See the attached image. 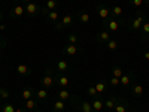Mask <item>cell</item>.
I'll list each match as a JSON object with an SVG mask.
<instances>
[{"label": "cell", "mask_w": 149, "mask_h": 112, "mask_svg": "<svg viewBox=\"0 0 149 112\" xmlns=\"http://www.w3.org/2000/svg\"><path fill=\"white\" fill-rule=\"evenodd\" d=\"M17 72H18V75L19 76H29V75H31V69L27 66V64H18L17 66Z\"/></svg>", "instance_id": "23"}, {"label": "cell", "mask_w": 149, "mask_h": 112, "mask_svg": "<svg viewBox=\"0 0 149 112\" xmlns=\"http://www.w3.org/2000/svg\"><path fill=\"white\" fill-rule=\"evenodd\" d=\"M55 84L60 87V88H67L70 85V79L66 73H57L55 75Z\"/></svg>", "instance_id": "9"}, {"label": "cell", "mask_w": 149, "mask_h": 112, "mask_svg": "<svg viewBox=\"0 0 149 112\" xmlns=\"http://www.w3.org/2000/svg\"><path fill=\"white\" fill-rule=\"evenodd\" d=\"M78 42H79V37L74 34V33H69V34H67V43L78 45Z\"/></svg>", "instance_id": "32"}, {"label": "cell", "mask_w": 149, "mask_h": 112, "mask_svg": "<svg viewBox=\"0 0 149 112\" xmlns=\"http://www.w3.org/2000/svg\"><path fill=\"white\" fill-rule=\"evenodd\" d=\"M78 21L82 22V24H88L90 22V15L86 14L85 10H79L78 12Z\"/></svg>", "instance_id": "29"}, {"label": "cell", "mask_w": 149, "mask_h": 112, "mask_svg": "<svg viewBox=\"0 0 149 112\" xmlns=\"http://www.w3.org/2000/svg\"><path fill=\"white\" fill-rule=\"evenodd\" d=\"M143 93H145L143 85L139 84V82H133V85H131V94H133L134 97H142Z\"/></svg>", "instance_id": "17"}, {"label": "cell", "mask_w": 149, "mask_h": 112, "mask_svg": "<svg viewBox=\"0 0 149 112\" xmlns=\"http://www.w3.org/2000/svg\"><path fill=\"white\" fill-rule=\"evenodd\" d=\"M34 93H36V90L33 88V87H26V88H22V93H21L22 100L26 102V100H29V99H31L34 96Z\"/></svg>", "instance_id": "22"}, {"label": "cell", "mask_w": 149, "mask_h": 112, "mask_svg": "<svg viewBox=\"0 0 149 112\" xmlns=\"http://www.w3.org/2000/svg\"><path fill=\"white\" fill-rule=\"evenodd\" d=\"M24 14H26V9H24L22 5H19V0H14V8L10 9L9 17L12 20H19V18H22Z\"/></svg>", "instance_id": "6"}, {"label": "cell", "mask_w": 149, "mask_h": 112, "mask_svg": "<svg viewBox=\"0 0 149 112\" xmlns=\"http://www.w3.org/2000/svg\"><path fill=\"white\" fill-rule=\"evenodd\" d=\"M110 18L121 20V18H122V8H121V6H113V8H110Z\"/></svg>", "instance_id": "25"}, {"label": "cell", "mask_w": 149, "mask_h": 112, "mask_svg": "<svg viewBox=\"0 0 149 112\" xmlns=\"http://www.w3.org/2000/svg\"><path fill=\"white\" fill-rule=\"evenodd\" d=\"M52 108H54L55 112H64V109H66V102H63V100H60V99H57V100L52 102Z\"/></svg>", "instance_id": "27"}, {"label": "cell", "mask_w": 149, "mask_h": 112, "mask_svg": "<svg viewBox=\"0 0 149 112\" xmlns=\"http://www.w3.org/2000/svg\"><path fill=\"white\" fill-rule=\"evenodd\" d=\"M45 15H46L48 21L51 22V24H54V26L60 21V14H58V10H48Z\"/></svg>", "instance_id": "20"}, {"label": "cell", "mask_w": 149, "mask_h": 112, "mask_svg": "<svg viewBox=\"0 0 149 112\" xmlns=\"http://www.w3.org/2000/svg\"><path fill=\"white\" fill-rule=\"evenodd\" d=\"M37 105H39V100H37L34 96H33L31 99H29V100L24 102V106H26L27 111H36V109H37Z\"/></svg>", "instance_id": "21"}, {"label": "cell", "mask_w": 149, "mask_h": 112, "mask_svg": "<svg viewBox=\"0 0 149 112\" xmlns=\"http://www.w3.org/2000/svg\"><path fill=\"white\" fill-rule=\"evenodd\" d=\"M91 106H93V111L94 112H102L103 108H104V100H102V96L94 97L93 102H91Z\"/></svg>", "instance_id": "13"}, {"label": "cell", "mask_w": 149, "mask_h": 112, "mask_svg": "<svg viewBox=\"0 0 149 112\" xmlns=\"http://www.w3.org/2000/svg\"><path fill=\"white\" fill-rule=\"evenodd\" d=\"M0 111H2V112H15V106L12 103H3Z\"/></svg>", "instance_id": "34"}, {"label": "cell", "mask_w": 149, "mask_h": 112, "mask_svg": "<svg viewBox=\"0 0 149 112\" xmlns=\"http://www.w3.org/2000/svg\"><path fill=\"white\" fill-rule=\"evenodd\" d=\"M58 6H60V2H58V0H46L45 8H42V14L45 15L48 10H57Z\"/></svg>", "instance_id": "16"}, {"label": "cell", "mask_w": 149, "mask_h": 112, "mask_svg": "<svg viewBox=\"0 0 149 112\" xmlns=\"http://www.w3.org/2000/svg\"><path fill=\"white\" fill-rule=\"evenodd\" d=\"M86 93H88V96L93 97V99L98 96V93H97V90H95V87H94V85H90L88 88H86Z\"/></svg>", "instance_id": "35"}, {"label": "cell", "mask_w": 149, "mask_h": 112, "mask_svg": "<svg viewBox=\"0 0 149 112\" xmlns=\"http://www.w3.org/2000/svg\"><path fill=\"white\" fill-rule=\"evenodd\" d=\"M2 102H3V100H2V99H0V105H2Z\"/></svg>", "instance_id": "46"}, {"label": "cell", "mask_w": 149, "mask_h": 112, "mask_svg": "<svg viewBox=\"0 0 149 112\" xmlns=\"http://www.w3.org/2000/svg\"><path fill=\"white\" fill-rule=\"evenodd\" d=\"M116 100H118V97H115V96L109 97L107 100H104V108H106L107 111H113V108H115V105H116Z\"/></svg>", "instance_id": "28"}, {"label": "cell", "mask_w": 149, "mask_h": 112, "mask_svg": "<svg viewBox=\"0 0 149 112\" xmlns=\"http://www.w3.org/2000/svg\"><path fill=\"white\" fill-rule=\"evenodd\" d=\"M0 21H3V12H2V9H0Z\"/></svg>", "instance_id": "43"}, {"label": "cell", "mask_w": 149, "mask_h": 112, "mask_svg": "<svg viewBox=\"0 0 149 112\" xmlns=\"http://www.w3.org/2000/svg\"><path fill=\"white\" fill-rule=\"evenodd\" d=\"M51 112H55V111H51Z\"/></svg>", "instance_id": "47"}, {"label": "cell", "mask_w": 149, "mask_h": 112, "mask_svg": "<svg viewBox=\"0 0 149 112\" xmlns=\"http://www.w3.org/2000/svg\"><path fill=\"white\" fill-rule=\"evenodd\" d=\"M125 22L122 18L121 20H115V18H107V20H104L103 21V27H104V30L106 32H109V33H116L119 29H121V26Z\"/></svg>", "instance_id": "4"}, {"label": "cell", "mask_w": 149, "mask_h": 112, "mask_svg": "<svg viewBox=\"0 0 149 112\" xmlns=\"http://www.w3.org/2000/svg\"><path fill=\"white\" fill-rule=\"evenodd\" d=\"M95 41H97L98 43H102V45H106V43L110 41V34H109V32H106V30L98 32V33L95 34Z\"/></svg>", "instance_id": "15"}, {"label": "cell", "mask_w": 149, "mask_h": 112, "mask_svg": "<svg viewBox=\"0 0 149 112\" xmlns=\"http://www.w3.org/2000/svg\"><path fill=\"white\" fill-rule=\"evenodd\" d=\"M106 48L109 49V51H116L118 49V42L115 39H110L107 43H106Z\"/></svg>", "instance_id": "33"}, {"label": "cell", "mask_w": 149, "mask_h": 112, "mask_svg": "<svg viewBox=\"0 0 149 112\" xmlns=\"http://www.w3.org/2000/svg\"><path fill=\"white\" fill-rule=\"evenodd\" d=\"M146 5H149V0H146Z\"/></svg>", "instance_id": "45"}, {"label": "cell", "mask_w": 149, "mask_h": 112, "mask_svg": "<svg viewBox=\"0 0 149 112\" xmlns=\"http://www.w3.org/2000/svg\"><path fill=\"white\" fill-rule=\"evenodd\" d=\"M72 96H73V94H72L67 88H60L58 93H57V97L60 99V100H63V102H70Z\"/></svg>", "instance_id": "18"}, {"label": "cell", "mask_w": 149, "mask_h": 112, "mask_svg": "<svg viewBox=\"0 0 149 112\" xmlns=\"http://www.w3.org/2000/svg\"><path fill=\"white\" fill-rule=\"evenodd\" d=\"M94 87H95V90H97L98 96H103V94L107 91V88H109V84H107L104 79H102V81H98Z\"/></svg>", "instance_id": "19"}, {"label": "cell", "mask_w": 149, "mask_h": 112, "mask_svg": "<svg viewBox=\"0 0 149 112\" xmlns=\"http://www.w3.org/2000/svg\"><path fill=\"white\" fill-rule=\"evenodd\" d=\"M9 97H10V93L6 88H0V99H2V100H6Z\"/></svg>", "instance_id": "36"}, {"label": "cell", "mask_w": 149, "mask_h": 112, "mask_svg": "<svg viewBox=\"0 0 149 112\" xmlns=\"http://www.w3.org/2000/svg\"><path fill=\"white\" fill-rule=\"evenodd\" d=\"M73 26H74V17L72 14H66L55 24V29L57 30H66V29H72Z\"/></svg>", "instance_id": "5"}, {"label": "cell", "mask_w": 149, "mask_h": 112, "mask_svg": "<svg viewBox=\"0 0 149 112\" xmlns=\"http://www.w3.org/2000/svg\"><path fill=\"white\" fill-rule=\"evenodd\" d=\"M97 15H98V18H100L102 21L107 20L110 17V8H107L103 3H98L97 5Z\"/></svg>", "instance_id": "10"}, {"label": "cell", "mask_w": 149, "mask_h": 112, "mask_svg": "<svg viewBox=\"0 0 149 112\" xmlns=\"http://www.w3.org/2000/svg\"><path fill=\"white\" fill-rule=\"evenodd\" d=\"M119 78H115V76H110V81H109V85L110 87H119Z\"/></svg>", "instance_id": "37"}, {"label": "cell", "mask_w": 149, "mask_h": 112, "mask_svg": "<svg viewBox=\"0 0 149 112\" xmlns=\"http://www.w3.org/2000/svg\"><path fill=\"white\" fill-rule=\"evenodd\" d=\"M139 33H140V37H142L143 42H148V41H149V15H148L146 21L142 24V27H140Z\"/></svg>", "instance_id": "12"}, {"label": "cell", "mask_w": 149, "mask_h": 112, "mask_svg": "<svg viewBox=\"0 0 149 112\" xmlns=\"http://www.w3.org/2000/svg\"><path fill=\"white\" fill-rule=\"evenodd\" d=\"M134 79V73L131 72V70H128V72H124V75L119 78V85H122V87H128L131 82H134L133 81Z\"/></svg>", "instance_id": "11"}, {"label": "cell", "mask_w": 149, "mask_h": 112, "mask_svg": "<svg viewBox=\"0 0 149 112\" xmlns=\"http://www.w3.org/2000/svg\"><path fill=\"white\" fill-rule=\"evenodd\" d=\"M0 112H2V111H0Z\"/></svg>", "instance_id": "48"}, {"label": "cell", "mask_w": 149, "mask_h": 112, "mask_svg": "<svg viewBox=\"0 0 149 112\" xmlns=\"http://www.w3.org/2000/svg\"><path fill=\"white\" fill-rule=\"evenodd\" d=\"M5 30H6V24L0 22V32H5Z\"/></svg>", "instance_id": "41"}, {"label": "cell", "mask_w": 149, "mask_h": 112, "mask_svg": "<svg viewBox=\"0 0 149 112\" xmlns=\"http://www.w3.org/2000/svg\"><path fill=\"white\" fill-rule=\"evenodd\" d=\"M40 84L46 90H51L52 87L55 85V76H54V69L52 67H46L45 69V73H43V76L40 79Z\"/></svg>", "instance_id": "2"}, {"label": "cell", "mask_w": 149, "mask_h": 112, "mask_svg": "<svg viewBox=\"0 0 149 112\" xmlns=\"http://www.w3.org/2000/svg\"><path fill=\"white\" fill-rule=\"evenodd\" d=\"M55 69H57V72L58 73H69V70H70V66H69V63L66 60H57V63H55Z\"/></svg>", "instance_id": "14"}, {"label": "cell", "mask_w": 149, "mask_h": 112, "mask_svg": "<svg viewBox=\"0 0 149 112\" xmlns=\"http://www.w3.org/2000/svg\"><path fill=\"white\" fill-rule=\"evenodd\" d=\"M34 112H42V111H40V109H36V111H34Z\"/></svg>", "instance_id": "44"}, {"label": "cell", "mask_w": 149, "mask_h": 112, "mask_svg": "<svg viewBox=\"0 0 149 112\" xmlns=\"http://www.w3.org/2000/svg\"><path fill=\"white\" fill-rule=\"evenodd\" d=\"M113 111H115V112H133V111L130 109V105H128V102H127V99H124V97H118Z\"/></svg>", "instance_id": "8"}, {"label": "cell", "mask_w": 149, "mask_h": 112, "mask_svg": "<svg viewBox=\"0 0 149 112\" xmlns=\"http://www.w3.org/2000/svg\"><path fill=\"white\" fill-rule=\"evenodd\" d=\"M78 51H79L78 45H72V43H67V45L63 48V52H64L66 55H74Z\"/></svg>", "instance_id": "24"}, {"label": "cell", "mask_w": 149, "mask_h": 112, "mask_svg": "<svg viewBox=\"0 0 149 112\" xmlns=\"http://www.w3.org/2000/svg\"><path fill=\"white\" fill-rule=\"evenodd\" d=\"M15 112H29L26 109V106H19V108H15Z\"/></svg>", "instance_id": "39"}, {"label": "cell", "mask_w": 149, "mask_h": 112, "mask_svg": "<svg viewBox=\"0 0 149 112\" xmlns=\"http://www.w3.org/2000/svg\"><path fill=\"white\" fill-rule=\"evenodd\" d=\"M70 103L73 105L74 109H78V111H81V112H94L91 103H90V102H86V100H81L78 96H72Z\"/></svg>", "instance_id": "3"}, {"label": "cell", "mask_w": 149, "mask_h": 112, "mask_svg": "<svg viewBox=\"0 0 149 112\" xmlns=\"http://www.w3.org/2000/svg\"><path fill=\"white\" fill-rule=\"evenodd\" d=\"M21 3H24V5H29V3H31V0H19Z\"/></svg>", "instance_id": "42"}, {"label": "cell", "mask_w": 149, "mask_h": 112, "mask_svg": "<svg viewBox=\"0 0 149 112\" xmlns=\"http://www.w3.org/2000/svg\"><path fill=\"white\" fill-rule=\"evenodd\" d=\"M34 97H36L39 102H45L46 99H48V90H46V88L36 90V93H34Z\"/></svg>", "instance_id": "26"}, {"label": "cell", "mask_w": 149, "mask_h": 112, "mask_svg": "<svg viewBox=\"0 0 149 112\" xmlns=\"http://www.w3.org/2000/svg\"><path fill=\"white\" fill-rule=\"evenodd\" d=\"M143 58L145 60H149V49H146V51L143 52Z\"/></svg>", "instance_id": "40"}, {"label": "cell", "mask_w": 149, "mask_h": 112, "mask_svg": "<svg viewBox=\"0 0 149 112\" xmlns=\"http://www.w3.org/2000/svg\"><path fill=\"white\" fill-rule=\"evenodd\" d=\"M128 3L131 6H134L136 9H140V8H143L146 5V0H128Z\"/></svg>", "instance_id": "31"}, {"label": "cell", "mask_w": 149, "mask_h": 112, "mask_svg": "<svg viewBox=\"0 0 149 112\" xmlns=\"http://www.w3.org/2000/svg\"><path fill=\"white\" fill-rule=\"evenodd\" d=\"M6 46H8V41L2 36V33H0V49H5Z\"/></svg>", "instance_id": "38"}, {"label": "cell", "mask_w": 149, "mask_h": 112, "mask_svg": "<svg viewBox=\"0 0 149 112\" xmlns=\"http://www.w3.org/2000/svg\"><path fill=\"white\" fill-rule=\"evenodd\" d=\"M24 9H26V14H27L29 18H36L39 14H42V8L39 6V3H34V2L26 5Z\"/></svg>", "instance_id": "7"}, {"label": "cell", "mask_w": 149, "mask_h": 112, "mask_svg": "<svg viewBox=\"0 0 149 112\" xmlns=\"http://www.w3.org/2000/svg\"><path fill=\"white\" fill-rule=\"evenodd\" d=\"M124 75V69L121 66H115V67H112V76H115V78H121Z\"/></svg>", "instance_id": "30"}, {"label": "cell", "mask_w": 149, "mask_h": 112, "mask_svg": "<svg viewBox=\"0 0 149 112\" xmlns=\"http://www.w3.org/2000/svg\"><path fill=\"white\" fill-rule=\"evenodd\" d=\"M146 18H148V14H146L143 9H139L137 14H136V17H133V18H130L128 21H125V24H127V27H128L130 32L139 33L142 24L146 21Z\"/></svg>", "instance_id": "1"}]
</instances>
